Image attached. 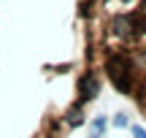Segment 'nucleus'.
<instances>
[{
	"label": "nucleus",
	"instance_id": "obj_1",
	"mask_svg": "<svg viewBox=\"0 0 146 138\" xmlns=\"http://www.w3.org/2000/svg\"><path fill=\"white\" fill-rule=\"evenodd\" d=\"M122 52L130 62V98L146 114V0H135L127 8V41L122 46L103 49Z\"/></svg>",
	"mask_w": 146,
	"mask_h": 138
},
{
	"label": "nucleus",
	"instance_id": "obj_2",
	"mask_svg": "<svg viewBox=\"0 0 146 138\" xmlns=\"http://www.w3.org/2000/svg\"><path fill=\"white\" fill-rule=\"evenodd\" d=\"M103 130H106V119H95L92 122V138L103 135Z\"/></svg>",
	"mask_w": 146,
	"mask_h": 138
},
{
	"label": "nucleus",
	"instance_id": "obj_3",
	"mask_svg": "<svg viewBox=\"0 0 146 138\" xmlns=\"http://www.w3.org/2000/svg\"><path fill=\"white\" fill-rule=\"evenodd\" d=\"M114 125H116V127H127V125H130V119H127L125 114H116V117H114Z\"/></svg>",
	"mask_w": 146,
	"mask_h": 138
},
{
	"label": "nucleus",
	"instance_id": "obj_4",
	"mask_svg": "<svg viewBox=\"0 0 146 138\" xmlns=\"http://www.w3.org/2000/svg\"><path fill=\"white\" fill-rule=\"evenodd\" d=\"M133 135H135V138H146L143 127H138V125H133Z\"/></svg>",
	"mask_w": 146,
	"mask_h": 138
}]
</instances>
